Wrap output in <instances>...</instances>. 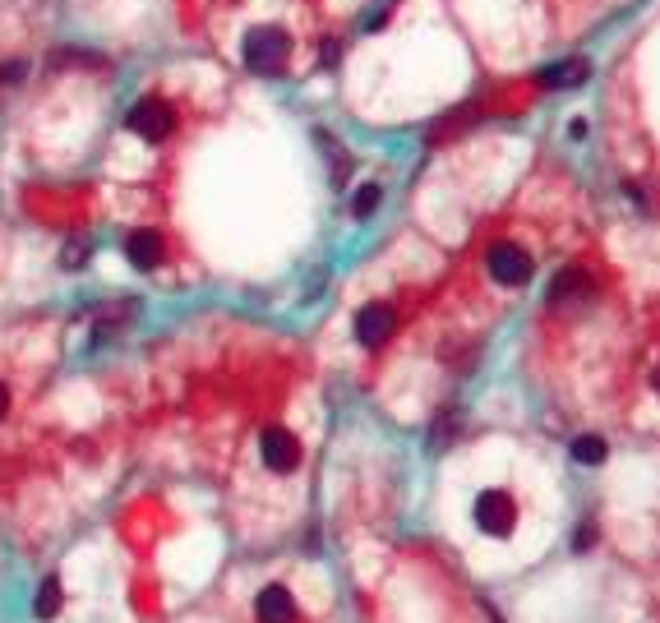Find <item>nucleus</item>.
<instances>
[{
  "label": "nucleus",
  "mask_w": 660,
  "mask_h": 623,
  "mask_svg": "<svg viewBox=\"0 0 660 623\" xmlns=\"http://www.w3.org/2000/svg\"><path fill=\"white\" fill-rule=\"evenodd\" d=\"M656 388H660V370H656Z\"/></svg>",
  "instance_id": "a211bd4d"
},
{
  "label": "nucleus",
  "mask_w": 660,
  "mask_h": 623,
  "mask_svg": "<svg viewBox=\"0 0 660 623\" xmlns=\"http://www.w3.org/2000/svg\"><path fill=\"white\" fill-rule=\"evenodd\" d=\"M33 610H37V619H51V614L60 610V582H56V577H47V582H42Z\"/></svg>",
  "instance_id": "f8f14e48"
},
{
  "label": "nucleus",
  "mask_w": 660,
  "mask_h": 623,
  "mask_svg": "<svg viewBox=\"0 0 660 623\" xmlns=\"http://www.w3.org/2000/svg\"><path fill=\"white\" fill-rule=\"evenodd\" d=\"M5 411H10V388L0 384V416H5Z\"/></svg>",
  "instance_id": "f3484780"
},
{
  "label": "nucleus",
  "mask_w": 660,
  "mask_h": 623,
  "mask_svg": "<svg viewBox=\"0 0 660 623\" xmlns=\"http://www.w3.org/2000/svg\"><path fill=\"white\" fill-rule=\"evenodd\" d=\"M254 614H259V623H296V600L287 587H264L254 600Z\"/></svg>",
  "instance_id": "6e6552de"
},
{
  "label": "nucleus",
  "mask_w": 660,
  "mask_h": 623,
  "mask_svg": "<svg viewBox=\"0 0 660 623\" xmlns=\"http://www.w3.org/2000/svg\"><path fill=\"white\" fill-rule=\"evenodd\" d=\"M379 204H384V190H379V185H360V190H356V204H351V208H356V217H370Z\"/></svg>",
  "instance_id": "ddd939ff"
},
{
  "label": "nucleus",
  "mask_w": 660,
  "mask_h": 623,
  "mask_svg": "<svg viewBox=\"0 0 660 623\" xmlns=\"http://www.w3.org/2000/svg\"><path fill=\"white\" fill-rule=\"evenodd\" d=\"M582 79H587V60H564V65L540 70V84L545 88H577Z\"/></svg>",
  "instance_id": "9d476101"
},
{
  "label": "nucleus",
  "mask_w": 660,
  "mask_h": 623,
  "mask_svg": "<svg viewBox=\"0 0 660 623\" xmlns=\"http://www.w3.org/2000/svg\"><path fill=\"white\" fill-rule=\"evenodd\" d=\"M628 199H633V208H642V213H647V194H642V190H637V185H628Z\"/></svg>",
  "instance_id": "dca6fc26"
},
{
  "label": "nucleus",
  "mask_w": 660,
  "mask_h": 623,
  "mask_svg": "<svg viewBox=\"0 0 660 623\" xmlns=\"http://www.w3.org/2000/svg\"><path fill=\"white\" fill-rule=\"evenodd\" d=\"M125 125H130L144 144H162V139L176 130V111H171V102H162V97H144V102H134L130 107Z\"/></svg>",
  "instance_id": "f03ea898"
},
{
  "label": "nucleus",
  "mask_w": 660,
  "mask_h": 623,
  "mask_svg": "<svg viewBox=\"0 0 660 623\" xmlns=\"http://www.w3.org/2000/svg\"><path fill=\"white\" fill-rule=\"evenodd\" d=\"M476 527L485 531V536H513L517 527V504H513V494L504 490H485L476 499Z\"/></svg>",
  "instance_id": "20e7f679"
},
{
  "label": "nucleus",
  "mask_w": 660,
  "mask_h": 623,
  "mask_svg": "<svg viewBox=\"0 0 660 623\" xmlns=\"http://www.w3.org/2000/svg\"><path fill=\"white\" fill-rule=\"evenodd\" d=\"M605 453H610V444H605L600 434H577L573 439V462L577 467H600Z\"/></svg>",
  "instance_id": "9b49d317"
},
{
  "label": "nucleus",
  "mask_w": 660,
  "mask_h": 623,
  "mask_svg": "<svg viewBox=\"0 0 660 623\" xmlns=\"http://www.w3.org/2000/svg\"><path fill=\"white\" fill-rule=\"evenodd\" d=\"M125 259H130L139 273H153L162 264V236L157 231H130L125 236Z\"/></svg>",
  "instance_id": "0eeeda50"
},
{
  "label": "nucleus",
  "mask_w": 660,
  "mask_h": 623,
  "mask_svg": "<svg viewBox=\"0 0 660 623\" xmlns=\"http://www.w3.org/2000/svg\"><path fill=\"white\" fill-rule=\"evenodd\" d=\"M397 328V310L388 305V300H374V305H365V310L356 314V342L360 347H384L388 337H393Z\"/></svg>",
  "instance_id": "39448f33"
},
{
  "label": "nucleus",
  "mask_w": 660,
  "mask_h": 623,
  "mask_svg": "<svg viewBox=\"0 0 660 623\" xmlns=\"http://www.w3.org/2000/svg\"><path fill=\"white\" fill-rule=\"evenodd\" d=\"M591 291H596L591 273H582V268H564V273L550 282V305H568V300H591Z\"/></svg>",
  "instance_id": "1a4fd4ad"
},
{
  "label": "nucleus",
  "mask_w": 660,
  "mask_h": 623,
  "mask_svg": "<svg viewBox=\"0 0 660 623\" xmlns=\"http://www.w3.org/2000/svg\"><path fill=\"white\" fill-rule=\"evenodd\" d=\"M24 74H28L24 60H0V84H19Z\"/></svg>",
  "instance_id": "4468645a"
},
{
  "label": "nucleus",
  "mask_w": 660,
  "mask_h": 623,
  "mask_svg": "<svg viewBox=\"0 0 660 623\" xmlns=\"http://www.w3.org/2000/svg\"><path fill=\"white\" fill-rule=\"evenodd\" d=\"M259 453H264V462L273 471H296V462H300V444H296V434L291 430H282V425H268L264 434H259Z\"/></svg>",
  "instance_id": "423d86ee"
},
{
  "label": "nucleus",
  "mask_w": 660,
  "mask_h": 623,
  "mask_svg": "<svg viewBox=\"0 0 660 623\" xmlns=\"http://www.w3.org/2000/svg\"><path fill=\"white\" fill-rule=\"evenodd\" d=\"M240 56H245V65H250L254 74H282L287 70V56H291V37L287 28H250L245 33V47H240Z\"/></svg>",
  "instance_id": "f257e3e1"
},
{
  "label": "nucleus",
  "mask_w": 660,
  "mask_h": 623,
  "mask_svg": "<svg viewBox=\"0 0 660 623\" xmlns=\"http://www.w3.org/2000/svg\"><path fill=\"white\" fill-rule=\"evenodd\" d=\"M485 268H490V277L499 282V287H522V282L536 273L531 254L522 250V245H513V240H499V245H490V254H485Z\"/></svg>",
  "instance_id": "7ed1b4c3"
},
{
  "label": "nucleus",
  "mask_w": 660,
  "mask_h": 623,
  "mask_svg": "<svg viewBox=\"0 0 660 623\" xmlns=\"http://www.w3.org/2000/svg\"><path fill=\"white\" fill-rule=\"evenodd\" d=\"M591 540H596V531H591V527H577V540H573L577 550H591Z\"/></svg>",
  "instance_id": "2eb2a0df"
}]
</instances>
